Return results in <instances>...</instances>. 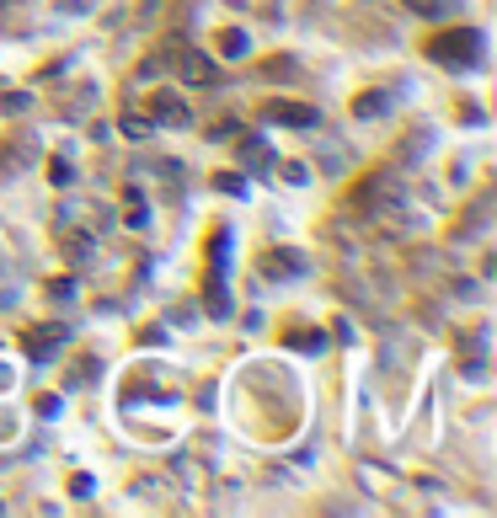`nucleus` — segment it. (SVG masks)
<instances>
[{"label": "nucleus", "instance_id": "nucleus-1", "mask_svg": "<svg viewBox=\"0 0 497 518\" xmlns=\"http://www.w3.org/2000/svg\"><path fill=\"white\" fill-rule=\"evenodd\" d=\"M428 54L433 59H449V70H471L476 59H481V33H476V27H455V33L433 38Z\"/></svg>", "mask_w": 497, "mask_h": 518}, {"label": "nucleus", "instance_id": "nucleus-3", "mask_svg": "<svg viewBox=\"0 0 497 518\" xmlns=\"http://www.w3.org/2000/svg\"><path fill=\"white\" fill-rule=\"evenodd\" d=\"M172 54L182 59V81H198V86H209L214 75H220V70H214V59H209V54H193V49H172Z\"/></svg>", "mask_w": 497, "mask_h": 518}, {"label": "nucleus", "instance_id": "nucleus-4", "mask_svg": "<svg viewBox=\"0 0 497 518\" xmlns=\"http://www.w3.org/2000/svg\"><path fill=\"white\" fill-rule=\"evenodd\" d=\"M268 118H273V123H300V129H310V123H316V113H310L305 102H268Z\"/></svg>", "mask_w": 497, "mask_h": 518}, {"label": "nucleus", "instance_id": "nucleus-9", "mask_svg": "<svg viewBox=\"0 0 497 518\" xmlns=\"http://www.w3.org/2000/svg\"><path fill=\"white\" fill-rule=\"evenodd\" d=\"M241 155H246V166H262V139H246Z\"/></svg>", "mask_w": 497, "mask_h": 518}, {"label": "nucleus", "instance_id": "nucleus-12", "mask_svg": "<svg viewBox=\"0 0 497 518\" xmlns=\"http://www.w3.org/2000/svg\"><path fill=\"white\" fill-rule=\"evenodd\" d=\"M0 6H6V0H0Z\"/></svg>", "mask_w": 497, "mask_h": 518}, {"label": "nucleus", "instance_id": "nucleus-11", "mask_svg": "<svg viewBox=\"0 0 497 518\" xmlns=\"http://www.w3.org/2000/svg\"><path fill=\"white\" fill-rule=\"evenodd\" d=\"M11 385V369H0V390H6Z\"/></svg>", "mask_w": 497, "mask_h": 518}, {"label": "nucleus", "instance_id": "nucleus-2", "mask_svg": "<svg viewBox=\"0 0 497 518\" xmlns=\"http://www.w3.org/2000/svg\"><path fill=\"white\" fill-rule=\"evenodd\" d=\"M150 118L166 123V129H188V102H182L177 91H155V97H150Z\"/></svg>", "mask_w": 497, "mask_h": 518}, {"label": "nucleus", "instance_id": "nucleus-10", "mask_svg": "<svg viewBox=\"0 0 497 518\" xmlns=\"http://www.w3.org/2000/svg\"><path fill=\"white\" fill-rule=\"evenodd\" d=\"M268 75H284V81H289V75H294V59H268Z\"/></svg>", "mask_w": 497, "mask_h": 518}, {"label": "nucleus", "instance_id": "nucleus-6", "mask_svg": "<svg viewBox=\"0 0 497 518\" xmlns=\"http://www.w3.org/2000/svg\"><path fill=\"white\" fill-rule=\"evenodd\" d=\"M305 262L294 257V251H268V257H262V273H300Z\"/></svg>", "mask_w": 497, "mask_h": 518}, {"label": "nucleus", "instance_id": "nucleus-5", "mask_svg": "<svg viewBox=\"0 0 497 518\" xmlns=\"http://www.w3.org/2000/svg\"><path fill=\"white\" fill-rule=\"evenodd\" d=\"M59 337H65V326H43V332H27V353L33 358H49L59 348Z\"/></svg>", "mask_w": 497, "mask_h": 518}, {"label": "nucleus", "instance_id": "nucleus-8", "mask_svg": "<svg viewBox=\"0 0 497 518\" xmlns=\"http://www.w3.org/2000/svg\"><path fill=\"white\" fill-rule=\"evenodd\" d=\"M353 113H359V118H380V113H385V97H380V91H364Z\"/></svg>", "mask_w": 497, "mask_h": 518}, {"label": "nucleus", "instance_id": "nucleus-7", "mask_svg": "<svg viewBox=\"0 0 497 518\" xmlns=\"http://www.w3.org/2000/svg\"><path fill=\"white\" fill-rule=\"evenodd\" d=\"M412 17H444V11H455V0H407Z\"/></svg>", "mask_w": 497, "mask_h": 518}]
</instances>
